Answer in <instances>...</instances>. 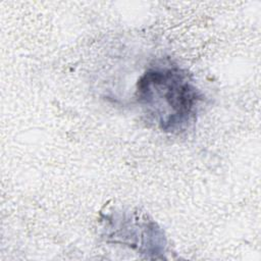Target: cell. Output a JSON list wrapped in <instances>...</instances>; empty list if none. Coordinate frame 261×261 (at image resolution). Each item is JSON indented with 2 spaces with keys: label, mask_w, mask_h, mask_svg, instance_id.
<instances>
[{
  "label": "cell",
  "mask_w": 261,
  "mask_h": 261,
  "mask_svg": "<svg viewBox=\"0 0 261 261\" xmlns=\"http://www.w3.org/2000/svg\"><path fill=\"white\" fill-rule=\"evenodd\" d=\"M136 99L147 119L159 129L179 134L195 121L203 95L186 70L156 64L139 79Z\"/></svg>",
  "instance_id": "6da1fadb"
}]
</instances>
